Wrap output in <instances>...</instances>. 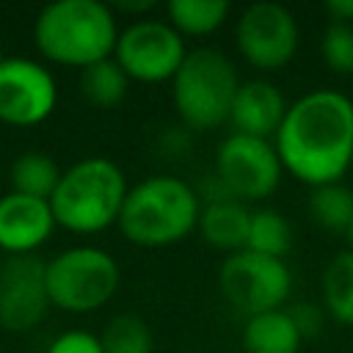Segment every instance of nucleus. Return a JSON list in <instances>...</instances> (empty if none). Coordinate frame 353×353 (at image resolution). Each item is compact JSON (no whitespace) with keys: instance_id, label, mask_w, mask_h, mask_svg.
I'll return each mask as SVG.
<instances>
[{"instance_id":"17","label":"nucleus","mask_w":353,"mask_h":353,"mask_svg":"<svg viewBox=\"0 0 353 353\" xmlns=\"http://www.w3.org/2000/svg\"><path fill=\"white\" fill-rule=\"evenodd\" d=\"M226 17H229L226 0H168L165 3V19L182 39L210 36L226 22Z\"/></svg>"},{"instance_id":"21","label":"nucleus","mask_w":353,"mask_h":353,"mask_svg":"<svg viewBox=\"0 0 353 353\" xmlns=\"http://www.w3.org/2000/svg\"><path fill=\"white\" fill-rule=\"evenodd\" d=\"M127 88L130 77L113 58L91 63L88 69L80 72V91L94 108H116L127 97Z\"/></svg>"},{"instance_id":"1","label":"nucleus","mask_w":353,"mask_h":353,"mask_svg":"<svg viewBox=\"0 0 353 353\" xmlns=\"http://www.w3.org/2000/svg\"><path fill=\"white\" fill-rule=\"evenodd\" d=\"M281 168L309 188L342 182L353 160V97L314 88L290 102L273 138Z\"/></svg>"},{"instance_id":"18","label":"nucleus","mask_w":353,"mask_h":353,"mask_svg":"<svg viewBox=\"0 0 353 353\" xmlns=\"http://www.w3.org/2000/svg\"><path fill=\"white\" fill-rule=\"evenodd\" d=\"M61 174L63 171L58 168V163L50 154H44V152H25V154H19L11 163L8 182H11L14 193L50 201L55 188H58V182H61Z\"/></svg>"},{"instance_id":"29","label":"nucleus","mask_w":353,"mask_h":353,"mask_svg":"<svg viewBox=\"0 0 353 353\" xmlns=\"http://www.w3.org/2000/svg\"><path fill=\"white\" fill-rule=\"evenodd\" d=\"M342 237H345V243H347V251L353 254V221H350V226L345 229V234H342Z\"/></svg>"},{"instance_id":"15","label":"nucleus","mask_w":353,"mask_h":353,"mask_svg":"<svg viewBox=\"0 0 353 353\" xmlns=\"http://www.w3.org/2000/svg\"><path fill=\"white\" fill-rule=\"evenodd\" d=\"M248 226H251V210L243 201H237L232 196L201 201L196 229L210 248H215L226 256L243 251L248 245Z\"/></svg>"},{"instance_id":"14","label":"nucleus","mask_w":353,"mask_h":353,"mask_svg":"<svg viewBox=\"0 0 353 353\" xmlns=\"http://www.w3.org/2000/svg\"><path fill=\"white\" fill-rule=\"evenodd\" d=\"M287 108L290 105L276 83L265 77H254V80L240 83L232 110H229V124L240 135L273 141L284 121Z\"/></svg>"},{"instance_id":"8","label":"nucleus","mask_w":353,"mask_h":353,"mask_svg":"<svg viewBox=\"0 0 353 353\" xmlns=\"http://www.w3.org/2000/svg\"><path fill=\"white\" fill-rule=\"evenodd\" d=\"M281 174L284 168H281L273 141L232 132L215 149L212 179L226 196L243 204L268 199L279 188Z\"/></svg>"},{"instance_id":"25","label":"nucleus","mask_w":353,"mask_h":353,"mask_svg":"<svg viewBox=\"0 0 353 353\" xmlns=\"http://www.w3.org/2000/svg\"><path fill=\"white\" fill-rule=\"evenodd\" d=\"M47 353H102V345L97 334L83 328H69L47 345Z\"/></svg>"},{"instance_id":"27","label":"nucleus","mask_w":353,"mask_h":353,"mask_svg":"<svg viewBox=\"0 0 353 353\" xmlns=\"http://www.w3.org/2000/svg\"><path fill=\"white\" fill-rule=\"evenodd\" d=\"M325 14L334 22H350L353 25V0H328L325 3Z\"/></svg>"},{"instance_id":"9","label":"nucleus","mask_w":353,"mask_h":353,"mask_svg":"<svg viewBox=\"0 0 353 353\" xmlns=\"http://www.w3.org/2000/svg\"><path fill=\"white\" fill-rule=\"evenodd\" d=\"M188 55L185 39L168 25V19L138 17L124 30L113 50V61L124 69L130 83H171Z\"/></svg>"},{"instance_id":"20","label":"nucleus","mask_w":353,"mask_h":353,"mask_svg":"<svg viewBox=\"0 0 353 353\" xmlns=\"http://www.w3.org/2000/svg\"><path fill=\"white\" fill-rule=\"evenodd\" d=\"M309 215L320 229L334 232V234H345V229L353 221V188H347L345 182L312 188Z\"/></svg>"},{"instance_id":"12","label":"nucleus","mask_w":353,"mask_h":353,"mask_svg":"<svg viewBox=\"0 0 353 353\" xmlns=\"http://www.w3.org/2000/svg\"><path fill=\"white\" fill-rule=\"evenodd\" d=\"M44 265L47 262L39 256H8L0 268V328L25 334L47 317L52 303Z\"/></svg>"},{"instance_id":"2","label":"nucleus","mask_w":353,"mask_h":353,"mask_svg":"<svg viewBox=\"0 0 353 353\" xmlns=\"http://www.w3.org/2000/svg\"><path fill=\"white\" fill-rule=\"evenodd\" d=\"M201 199L193 185L174 174H154L135 182L119 212V232L138 248H168L199 226Z\"/></svg>"},{"instance_id":"31","label":"nucleus","mask_w":353,"mask_h":353,"mask_svg":"<svg viewBox=\"0 0 353 353\" xmlns=\"http://www.w3.org/2000/svg\"><path fill=\"white\" fill-rule=\"evenodd\" d=\"M350 174H353V160H350Z\"/></svg>"},{"instance_id":"23","label":"nucleus","mask_w":353,"mask_h":353,"mask_svg":"<svg viewBox=\"0 0 353 353\" xmlns=\"http://www.w3.org/2000/svg\"><path fill=\"white\" fill-rule=\"evenodd\" d=\"M102 353H154L152 328L135 314H116L99 334Z\"/></svg>"},{"instance_id":"13","label":"nucleus","mask_w":353,"mask_h":353,"mask_svg":"<svg viewBox=\"0 0 353 353\" xmlns=\"http://www.w3.org/2000/svg\"><path fill=\"white\" fill-rule=\"evenodd\" d=\"M50 201L8 190L0 196V248L8 256H33L55 232Z\"/></svg>"},{"instance_id":"26","label":"nucleus","mask_w":353,"mask_h":353,"mask_svg":"<svg viewBox=\"0 0 353 353\" xmlns=\"http://www.w3.org/2000/svg\"><path fill=\"white\" fill-rule=\"evenodd\" d=\"M287 312L295 320V325H298V331H301L303 339L306 336H317V331L323 328V309L314 306V303H298V306H292Z\"/></svg>"},{"instance_id":"22","label":"nucleus","mask_w":353,"mask_h":353,"mask_svg":"<svg viewBox=\"0 0 353 353\" xmlns=\"http://www.w3.org/2000/svg\"><path fill=\"white\" fill-rule=\"evenodd\" d=\"M248 251L284 259V254L292 248V226L279 210H256L251 212L248 226Z\"/></svg>"},{"instance_id":"7","label":"nucleus","mask_w":353,"mask_h":353,"mask_svg":"<svg viewBox=\"0 0 353 353\" xmlns=\"http://www.w3.org/2000/svg\"><path fill=\"white\" fill-rule=\"evenodd\" d=\"M218 287L232 309L245 317H254L284 309L292 292V273L284 259L243 248L221 262Z\"/></svg>"},{"instance_id":"30","label":"nucleus","mask_w":353,"mask_h":353,"mask_svg":"<svg viewBox=\"0 0 353 353\" xmlns=\"http://www.w3.org/2000/svg\"><path fill=\"white\" fill-rule=\"evenodd\" d=\"M6 61V55H3V41H0V63Z\"/></svg>"},{"instance_id":"19","label":"nucleus","mask_w":353,"mask_h":353,"mask_svg":"<svg viewBox=\"0 0 353 353\" xmlns=\"http://www.w3.org/2000/svg\"><path fill=\"white\" fill-rule=\"evenodd\" d=\"M323 309L342 325H353V254H336L320 279Z\"/></svg>"},{"instance_id":"4","label":"nucleus","mask_w":353,"mask_h":353,"mask_svg":"<svg viewBox=\"0 0 353 353\" xmlns=\"http://www.w3.org/2000/svg\"><path fill=\"white\" fill-rule=\"evenodd\" d=\"M127 190V176L113 160L83 157L61 174L50 210L61 229L72 234H99L119 221Z\"/></svg>"},{"instance_id":"11","label":"nucleus","mask_w":353,"mask_h":353,"mask_svg":"<svg viewBox=\"0 0 353 353\" xmlns=\"http://www.w3.org/2000/svg\"><path fill=\"white\" fill-rule=\"evenodd\" d=\"M58 83L52 72L33 58H6L0 63V121L11 127H36L52 116Z\"/></svg>"},{"instance_id":"24","label":"nucleus","mask_w":353,"mask_h":353,"mask_svg":"<svg viewBox=\"0 0 353 353\" xmlns=\"http://www.w3.org/2000/svg\"><path fill=\"white\" fill-rule=\"evenodd\" d=\"M320 58L334 74L353 77V25L328 22L320 39Z\"/></svg>"},{"instance_id":"3","label":"nucleus","mask_w":353,"mask_h":353,"mask_svg":"<svg viewBox=\"0 0 353 353\" xmlns=\"http://www.w3.org/2000/svg\"><path fill=\"white\" fill-rule=\"evenodd\" d=\"M36 50L58 66L88 69L113 58L119 22L108 3L99 0H55L44 6L33 22Z\"/></svg>"},{"instance_id":"16","label":"nucleus","mask_w":353,"mask_h":353,"mask_svg":"<svg viewBox=\"0 0 353 353\" xmlns=\"http://www.w3.org/2000/svg\"><path fill=\"white\" fill-rule=\"evenodd\" d=\"M243 350L245 353H298L301 350V331L287 309L265 312L245 317L243 325Z\"/></svg>"},{"instance_id":"6","label":"nucleus","mask_w":353,"mask_h":353,"mask_svg":"<svg viewBox=\"0 0 353 353\" xmlns=\"http://www.w3.org/2000/svg\"><path fill=\"white\" fill-rule=\"evenodd\" d=\"M50 303L69 314H88L102 309L119 290V262L97 245H74L44 265Z\"/></svg>"},{"instance_id":"32","label":"nucleus","mask_w":353,"mask_h":353,"mask_svg":"<svg viewBox=\"0 0 353 353\" xmlns=\"http://www.w3.org/2000/svg\"><path fill=\"white\" fill-rule=\"evenodd\" d=\"M182 353H196V350H182Z\"/></svg>"},{"instance_id":"10","label":"nucleus","mask_w":353,"mask_h":353,"mask_svg":"<svg viewBox=\"0 0 353 353\" xmlns=\"http://www.w3.org/2000/svg\"><path fill=\"white\" fill-rule=\"evenodd\" d=\"M234 44L240 58L256 72L284 69L301 44L295 14L273 0L251 3L234 22Z\"/></svg>"},{"instance_id":"5","label":"nucleus","mask_w":353,"mask_h":353,"mask_svg":"<svg viewBox=\"0 0 353 353\" xmlns=\"http://www.w3.org/2000/svg\"><path fill=\"white\" fill-rule=\"evenodd\" d=\"M237 66L215 47L188 50L171 80V102L190 130H212L229 121L234 94L240 88Z\"/></svg>"},{"instance_id":"28","label":"nucleus","mask_w":353,"mask_h":353,"mask_svg":"<svg viewBox=\"0 0 353 353\" xmlns=\"http://www.w3.org/2000/svg\"><path fill=\"white\" fill-rule=\"evenodd\" d=\"M116 8L127 11V14H146L154 8V0H143V3H116Z\"/></svg>"}]
</instances>
